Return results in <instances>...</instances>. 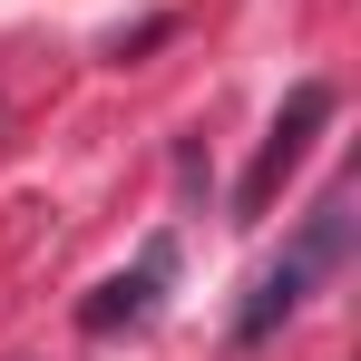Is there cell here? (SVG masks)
<instances>
[{
    "label": "cell",
    "mask_w": 361,
    "mask_h": 361,
    "mask_svg": "<svg viewBox=\"0 0 361 361\" xmlns=\"http://www.w3.org/2000/svg\"><path fill=\"white\" fill-rule=\"evenodd\" d=\"M332 127V88L322 78H302L293 98H283V118L264 127V147H254V166H244L235 185V215H274V195H283V176H293L302 157H312V137Z\"/></svg>",
    "instance_id": "1"
},
{
    "label": "cell",
    "mask_w": 361,
    "mask_h": 361,
    "mask_svg": "<svg viewBox=\"0 0 361 361\" xmlns=\"http://www.w3.org/2000/svg\"><path fill=\"white\" fill-rule=\"evenodd\" d=\"M137 312H147V274H137V283H108V293L88 302V332H118V322H137Z\"/></svg>",
    "instance_id": "2"
}]
</instances>
